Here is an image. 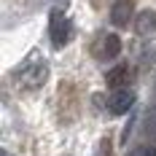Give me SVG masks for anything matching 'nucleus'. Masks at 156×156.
Wrapping results in <instances>:
<instances>
[{
  "mask_svg": "<svg viewBox=\"0 0 156 156\" xmlns=\"http://www.w3.org/2000/svg\"><path fill=\"white\" fill-rule=\"evenodd\" d=\"M48 35H51V43L57 48H62L67 41H70V35H73V27H70V22H67V16L62 14V8H54L51 16H48Z\"/></svg>",
  "mask_w": 156,
  "mask_h": 156,
  "instance_id": "f257e3e1",
  "label": "nucleus"
},
{
  "mask_svg": "<svg viewBox=\"0 0 156 156\" xmlns=\"http://www.w3.org/2000/svg\"><path fill=\"white\" fill-rule=\"evenodd\" d=\"M135 105V92L132 89H113V94L108 97V110L113 116H124Z\"/></svg>",
  "mask_w": 156,
  "mask_h": 156,
  "instance_id": "f03ea898",
  "label": "nucleus"
},
{
  "mask_svg": "<svg viewBox=\"0 0 156 156\" xmlns=\"http://www.w3.org/2000/svg\"><path fill=\"white\" fill-rule=\"evenodd\" d=\"M48 78V65L46 62H32L22 70V83L27 89H41Z\"/></svg>",
  "mask_w": 156,
  "mask_h": 156,
  "instance_id": "7ed1b4c3",
  "label": "nucleus"
},
{
  "mask_svg": "<svg viewBox=\"0 0 156 156\" xmlns=\"http://www.w3.org/2000/svg\"><path fill=\"white\" fill-rule=\"evenodd\" d=\"M135 30H137V35H143V38L156 35V11L154 8H145V11L137 14V19H135Z\"/></svg>",
  "mask_w": 156,
  "mask_h": 156,
  "instance_id": "20e7f679",
  "label": "nucleus"
},
{
  "mask_svg": "<svg viewBox=\"0 0 156 156\" xmlns=\"http://www.w3.org/2000/svg\"><path fill=\"white\" fill-rule=\"evenodd\" d=\"M132 19V0H116L110 5V22L116 27H126Z\"/></svg>",
  "mask_w": 156,
  "mask_h": 156,
  "instance_id": "39448f33",
  "label": "nucleus"
},
{
  "mask_svg": "<svg viewBox=\"0 0 156 156\" xmlns=\"http://www.w3.org/2000/svg\"><path fill=\"white\" fill-rule=\"evenodd\" d=\"M121 54V38L116 35V32H108L105 38H102V46H100V57L102 59H116Z\"/></svg>",
  "mask_w": 156,
  "mask_h": 156,
  "instance_id": "423d86ee",
  "label": "nucleus"
},
{
  "mask_svg": "<svg viewBox=\"0 0 156 156\" xmlns=\"http://www.w3.org/2000/svg\"><path fill=\"white\" fill-rule=\"evenodd\" d=\"M126 76H129V67H126V65H116L113 70H108L105 81H108V86H110V89H124Z\"/></svg>",
  "mask_w": 156,
  "mask_h": 156,
  "instance_id": "0eeeda50",
  "label": "nucleus"
},
{
  "mask_svg": "<svg viewBox=\"0 0 156 156\" xmlns=\"http://www.w3.org/2000/svg\"><path fill=\"white\" fill-rule=\"evenodd\" d=\"M129 156H156V148L154 145H140V148H135Z\"/></svg>",
  "mask_w": 156,
  "mask_h": 156,
  "instance_id": "6e6552de",
  "label": "nucleus"
},
{
  "mask_svg": "<svg viewBox=\"0 0 156 156\" xmlns=\"http://www.w3.org/2000/svg\"><path fill=\"white\" fill-rule=\"evenodd\" d=\"M3 156H8V151H3Z\"/></svg>",
  "mask_w": 156,
  "mask_h": 156,
  "instance_id": "1a4fd4ad",
  "label": "nucleus"
}]
</instances>
